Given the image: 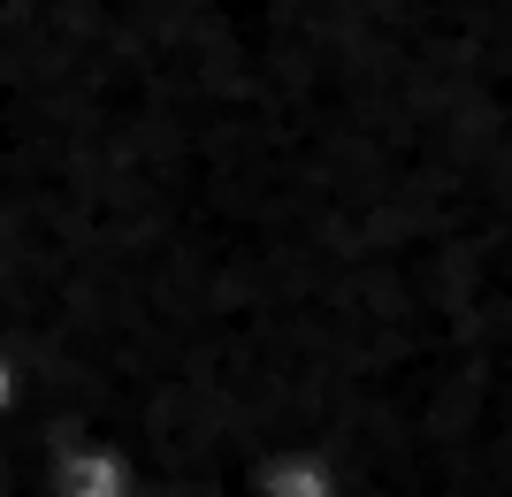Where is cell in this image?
I'll list each match as a JSON object with an SVG mask.
<instances>
[{
	"instance_id": "obj_3",
	"label": "cell",
	"mask_w": 512,
	"mask_h": 497,
	"mask_svg": "<svg viewBox=\"0 0 512 497\" xmlns=\"http://www.w3.org/2000/svg\"><path fill=\"white\" fill-rule=\"evenodd\" d=\"M16 406H23V368L8 360V345H0V429L16 421Z\"/></svg>"
},
{
	"instance_id": "obj_1",
	"label": "cell",
	"mask_w": 512,
	"mask_h": 497,
	"mask_svg": "<svg viewBox=\"0 0 512 497\" xmlns=\"http://www.w3.org/2000/svg\"><path fill=\"white\" fill-rule=\"evenodd\" d=\"M130 482H138V467L107 436H77L54 467V497H130Z\"/></svg>"
},
{
	"instance_id": "obj_2",
	"label": "cell",
	"mask_w": 512,
	"mask_h": 497,
	"mask_svg": "<svg viewBox=\"0 0 512 497\" xmlns=\"http://www.w3.org/2000/svg\"><path fill=\"white\" fill-rule=\"evenodd\" d=\"M253 497H344L337 482V459L314 452V444H276V452H260L253 467Z\"/></svg>"
}]
</instances>
